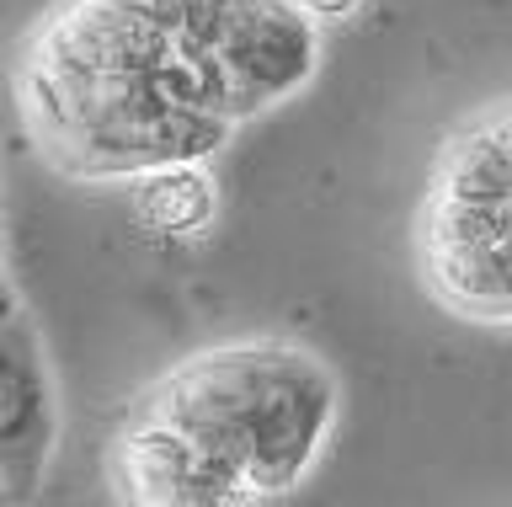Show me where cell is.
Returning a JSON list of instances; mask_svg holds the SVG:
<instances>
[{
	"instance_id": "5b68a950",
	"label": "cell",
	"mask_w": 512,
	"mask_h": 507,
	"mask_svg": "<svg viewBox=\"0 0 512 507\" xmlns=\"http://www.w3.org/2000/svg\"><path fill=\"white\" fill-rule=\"evenodd\" d=\"M64 401L48 363L43 331L16 294V278L0 283V475H6V507H27L48 481L59 454Z\"/></svg>"
},
{
	"instance_id": "8992f818",
	"label": "cell",
	"mask_w": 512,
	"mask_h": 507,
	"mask_svg": "<svg viewBox=\"0 0 512 507\" xmlns=\"http://www.w3.org/2000/svg\"><path fill=\"white\" fill-rule=\"evenodd\" d=\"M128 193V209L155 241H171V246H192L214 230L219 219V187H214V171L208 166H160V171H144V177L123 182Z\"/></svg>"
},
{
	"instance_id": "52a82bcc",
	"label": "cell",
	"mask_w": 512,
	"mask_h": 507,
	"mask_svg": "<svg viewBox=\"0 0 512 507\" xmlns=\"http://www.w3.org/2000/svg\"><path fill=\"white\" fill-rule=\"evenodd\" d=\"M304 11L320 22V27H342V22H352L358 11L368 6V0H299Z\"/></svg>"
},
{
	"instance_id": "3957f363",
	"label": "cell",
	"mask_w": 512,
	"mask_h": 507,
	"mask_svg": "<svg viewBox=\"0 0 512 507\" xmlns=\"http://www.w3.org/2000/svg\"><path fill=\"white\" fill-rule=\"evenodd\" d=\"M411 257L448 315L512 326V97L438 145L411 214Z\"/></svg>"
},
{
	"instance_id": "6da1fadb",
	"label": "cell",
	"mask_w": 512,
	"mask_h": 507,
	"mask_svg": "<svg viewBox=\"0 0 512 507\" xmlns=\"http://www.w3.org/2000/svg\"><path fill=\"white\" fill-rule=\"evenodd\" d=\"M320 75L299 0H54L16 43L11 102L32 155L107 187L208 166Z\"/></svg>"
},
{
	"instance_id": "7a4b0ae2",
	"label": "cell",
	"mask_w": 512,
	"mask_h": 507,
	"mask_svg": "<svg viewBox=\"0 0 512 507\" xmlns=\"http://www.w3.org/2000/svg\"><path fill=\"white\" fill-rule=\"evenodd\" d=\"M134 401L182 422L267 502L299 491L331 449L342 379L315 347L288 337H230L160 369Z\"/></svg>"
},
{
	"instance_id": "277c9868",
	"label": "cell",
	"mask_w": 512,
	"mask_h": 507,
	"mask_svg": "<svg viewBox=\"0 0 512 507\" xmlns=\"http://www.w3.org/2000/svg\"><path fill=\"white\" fill-rule=\"evenodd\" d=\"M107 491L118 507H267L246 470L144 401L107 438Z\"/></svg>"
}]
</instances>
